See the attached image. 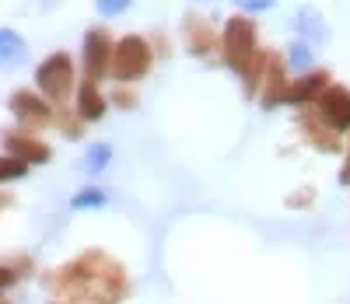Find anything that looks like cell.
<instances>
[{"label":"cell","mask_w":350,"mask_h":304,"mask_svg":"<svg viewBox=\"0 0 350 304\" xmlns=\"http://www.w3.org/2000/svg\"><path fill=\"white\" fill-rule=\"evenodd\" d=\"M259 28L252 18H228L224 21V32H221V56L224 64L235 70V74H245V67L252 64V59L259 56Z\"/></svg>","instance_id":"obj_1"},{"label":"cell","mask_w":350,"mask_h":304,"mask_svg":"<svg viewBox=\"0 0 350 304\" xmlns=\"http://www.w3.org/2000/svg\"><path fill=\"white\" fill-rule=\"evenodd\" d=\"M151 59H154V49L148 39L140 36H123L116 42V56H112V77L120 84H130V81H140L144 74L151 70Z\"/></svg>","instance_id":"obj_2"},{"label":"cell","mask_w":350,"mask_h":304,"mask_svg":"<svg viewBox=\"0 0 350 304\" xmlns=\"http://www.w3.org/2000/svg\"><path fill=\"white\" fill-rule=\"evenodd\" d=\"M36 84L39 91L56 102V105H67L74 95V59L67 53H53L49 59H42L39 70H36Z\"/></svg>","instance_id":"obj_3"},{"label":"cell","mask_w":350,"mask_h":304,"mask_svg":"<svg viewBox=\"0 0 350 304\" xmlns=\"http://www.w3.org/2000/svg\"><path fill=\"white\" fill-rule=\"evenodd\" d=\"M112 56H116V46L109 39L105 28H92L84 36V53H81V64H84V81H102L105 74H112Z\"/></svg>","instance_id":"obj_4"},{"label":"cell","mask_w":350,"mask_h":304,"mask_svg":"<svg viewBox=\"0 0 350 304\" xmlns=\"http://www.w3.org/2000/svg\"><path fill=\"white\" fill-rule=\"evenodd\" d=\"M11 112L14 119L21 123V130H46L49 123H56V112L49 109V102L42 95H36V91H14L11 95Z\"/></svg>","instance_id":"obj_5"},{"label":"cell","mask_w":350,"mask_h":304,"mask_svg":"<svg viewBox=\"0 0 350 304\" xmlns=\"http://www.w3.org/2000/svg\"><path fill=\"white\" fill-rule=\"evenodd\" d=\"M315 112L323 115L326 126H333L336 133H347L350 130V91L343 84H329L323 95H319Z\"/></svg>","instance_id":"obj_6"},{"label":"cell","mask_w":350,"mask_h":304,"mask_svg":"<svg viewBox=\"0 0 350 304\" xmlns=\"http://www.w3.org/2000/svg\"><path fill=\"white\" fill-rule=\"evenodd\" d=\"M287 59H280L277 53H270V64H267V77H262V87H259V105L262 109H273L280 102H287Z\"/></svg>","instance_id":"obj_7"},{"label":"cell","mask_w":350,"mask_h":304,"mask_svg":"<svg viewBox=\"0 0 350 304\" xmlns=\"http://www.w3.org/2000/svg\"><path fill=\"white\" fill-rule=\"evenodd\" d=\"M298 126H301V133H305L319 150H323V154H340V150H343L340 133H336L333 126H326L319 112H298Z\"/></svg>","instance_id":"obj_8"},{"label":"cell","mask_w":350,"mask_h":304,"mask_svg":"<svg viewBox=\"0 0 350 304\" xmlns=\"http://www.w3.org/2000/svg\"><path fill=\"white\" fill-rule=\"evenodd\" d=\"M183 36H186V46H189L193 56H211L217 49V32L211 28V21L200 18V14L183 18Z\"/></svg>","instance_id":"obj_9"},{"label":"cell","mask_w":350,"mask_h":304,"mask_svg":"<svg viewBox=\"0 0 350 304\" xmlns=\"http://www.w3.org/2000/svg\"><path fill=\"white\" fill-rule=\"evenodd\" d=\"M333 81H329V74L326 70H312V74H301L298 81H291V87H287V105H315L319 102V95L329 87Z\"/></svg>","instance_id":"obj_10"},{"label":"cell","mask_w":350,"mask_h":304,"mask_svg":"<svg viewBox=\"0 0 350 304\" xmlns=\"http://www.w3.org/2000/svg\"><path fill=\"white\" fill-rule=\"evenodd\" d=\"M4 147H8V154L11 158H21L28 165H46L49 161V147L42 140H36L32 133H18V130H8L4 133Z\"/></svg>","instance_id":"obj_11"},{"label":"cell","mask_w":350,"mask_h":304,"mask_svg":"<svg viewBox=\"0 0 350 304\" xmlns=\"http://www.w3.org/2000/svg\"><path fill=\"white\" fill-rule=\"evenodd\" d=\"M295 25H298V32H301V39H305L308 46H323V42L329 39L326 21H323V14H319L315 8H298Z\"/></svg>","instance_id":"obj_12"},{"label":"cell","mask_w":350,"mask_h":304,"mask_svg":"<svg viewBox=\"0 0 350 304\" xmlns=\"http://www.w3.org/2000/svg\"><path fill=\"white\" fill-rule=\"evenodd\" d=\"M105 109H109V102L95 87V81H81V87H77V112L88 119V123H95V119L105 115Z\"/></svg>","instance_id":"obj_13"},{"label":"cell","mask_w":350,"mask_h":304,"mask_svg":"<svg viewBox=\"0 0 350 304\" xmlns=\"http://www.w3.org/2000/svg\"><path fill=\"white\" fill-rule=\"evenodd\" d=\"M0 53H4V67H18V64H25L28 46L18 39L14 28H0Z\"/></svg>","instance_id":"obj_14"},{"label":"cell","mask_w":350,"mask_h":304,"mask_svg":"<svg viewBox=\"0 0 350 304\" xmlns=\"http://www.w3.org/2000/svg\"><path fill=\"white\" fill-rule=\"evenodd\" d=\"M312 46L305 42V39H298V42H291L287 46V67L291 70H298V74H312Z\"/></svg>","instance_id":"obj_15"},{"label":"cell","mask_w":350,"mask_h":304,"mask_svg":"<svg viewBox=\"0 0 350 304\" xmlns=\"http://www.w3.org/2000/svg\"><path fill=\"white\" fill-rule=\"evenodd\" d=\"M112 161V150L105 147V143H92L88 147V154H84V168L92 171V175H98V171H105V165Z\"/></svg>","instance_id":"obj_16"},{"label":"cell","mask_w":350,"mask_h":304,"mask_svg":"<svg viewBox=\"0 0 350 304\" xmlns=\"http://www.w3.org/2000/svg\"><path fill=\"white\" fill-rule=\"evenodd\" d=\"M84 123H88V119L77 115V112H70V109H60V112H56V126H60L70 140H77V137L84 133Z\"/></svg>","instance_id":"obj_17"},{"label":"cell","mask_w":350,"mask_h":304,"mask_svg":"<svg viewBox=\"0 0 350 304\" xmlns=\"http://www.w3.org/2000/svg\"><path fill=\"white\" fill-rule=\"evenodd\" d=\"M105 189H95V186H88V189H81L74 199H70V206L74 210H98V206H105Z\"/></svg>","instance_id":"obj_18"},{"label":"cell","mask_w":350,"mask_h":304,"mask_svg":"<svg viewBox=\"0 0 350 304\" xmlns=\"http://www.w3.org/2000/svg\"><path fill=\"white\" fill-rule=\"evenodd\" d=\"M28 175V161H21V158H4V161H0V178H4V182H11V178H25Z\"/></svg>","instance_id":"obj_19"},{"label":"cell","mask_w":350,"mask_h":304,"mask_svg":"<svg viewBox=\"0 0 350 304\" xmlns=\"http://www.w3.org/2000/svg\"><path fill=\"white\" fill-rule=\"evenodd\" d=\"M95 8H98V14L116 18V14H123L130 8V0H95Z\"/></svg>","instance_id":"obj_20"},{"label":"cell","mask_w":350,"mask_h":304,"mask_svg":"<svg viewBox=\"0 0 350 304\" xmlns=\"http://www.w3.org/2000/svg\"><path fill=\"white\" fill-rule=\"evenodd\" d=\"M235 8H242V11H249V14H259V11H270L277 0H231Z\"/></svg>","instance_id":"obj_21"},{"label":"cell","mask_w":350,"mask_h":304,"mask_svg":"<svg viewBox=\"0 0 350 304\" xmlns=\"http://www.w3.org/2000/svg\"><path fill=\"white\" fill-rule=\"evenodd\" d=\"M112 105H120V109H133V105H137V98L130 95V91H123V87H120V91L112 95Z\"/></svg>","instance_id":"obj_22"},{"label":"cell","mask_w":350,"mask_h":304,"mask_svg":"<svg viewBox=\"0 0 350 304\" xmlns=\"http://www.w3.org/2000/svg\"><path fill=\"white\" fill-rule=\"evenodd\" d=\"M340 182H343V186H350V150H347V165L340 171Z\"/></svg>","instance_id":"obj_23"}]
</instances>
